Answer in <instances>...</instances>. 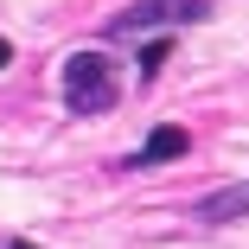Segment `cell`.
<instances>
[{
	"label": "cell",
	"instance_id": "6da1fadb",
	"mask_svg": "<svg viewBox=\"0 0 249 249\" xmlns=\"http://www.w3.org/2000/svg\"><path fill=\"white\" fill-rule=\"evenodd\" d=\"M115 96H122V77L103 52H71L64 58V109L71 115H103V109H115Z\"/></svg>",
	"mask_w": 249,
	"mask_h": 249
},
{
	"label": "cell",
	"instance_id": "7a4b0ae2",
	"mask_svg": "<svg viewBox=\"0 0 249 249\" xmlns=\"http://www.w3.org/2000/svg\"><path fill=\"white\" fill-rule=\"evenodd\" d=\"M211 13V0H134L128 13L109 19V38H141V32H154V26H192V19H205Z\"/></svg>",
	"mask_w": 249,
	"mask_h": 249
},
{
	"label": "cell",
	"instance_id": "3957f363",
	"mask_svg": "<svg viewBox=\"0 0 249 249\" xmlns=\"http://www.w3.org/2000/svg\"><path fill=\"white\" fill-rule=\"evenodd\" d=\"M179 154H192V134H185L179 122H160L154 134L141 141V154H134V160H122V166H160V160H179Z\"/></svg>",
	"mask_w": 249,
	"mask_h": 249
},
{
	"label": "cell",
	"instance_id": "277c9868",
	"mask_svg": "<svg viewBox=\"0 0 249 249\" xmlns=\"http://www.w3.org/2000/svg\"><path fill=\"white\" fill-rule=\"evenodd\" d=\"M198 217H205V224L249 217V185H224V192H211V198H198Z\"/></svg>",
	"mask_w": 249,
	"mask_h": 249
},
{
	"label": "cell",
	"instance_id": "5b68a950",
	"mask_svg": "<svg viewBox=\"0 0 249 249\" xmlns=\"http://www.w3.org/2000/svg\"><path fill=\"white\" fill-rule=\"evenodd\" d=\"M166 52H173L166 38H147V45H141V77H160V64H166Z\"/></svg>",
	"mask_w": 249,
	"mask_h": 249
},
{
	"label": "cell",
	"instance_id": "8992f818",
	"mask_svg": "<svg viewBox=\"0 0 249 249\" xmlns=\"http://www.w3.org/2000/svg\"><path fill=\"white\" fill-rule=\"evenodd\" d=\"M7 64H13V45H7V38H0V71H7Z\"/></svg>",
	"mask_w": 249,
	"mask_h": 249
},
{
	"label": "cell",
	"instance_id": "52a82bcc",
	"mask_svg": "<svg viewBox=\"0 0 249 249\" xmlns=\"http://www.w3.org/2000/svg\"><path fill=\"white\" fill-rule=\"evenodd\" d=\"M13 249H38V243H13Z\"/></svg>",
	"mask_w": 249,
	"mask_h": 249
}]
</instances>
